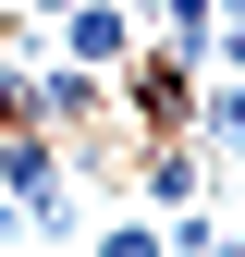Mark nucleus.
Segmentation results:
<instances>
[{
	"label": "nucleus",
	"instance_id": "1",
	"mask_svg": "<svg viewBox=\"0 0 245 257\" xmlns=\"http://www.w3.org/2000/svg\"><path fill=\"white\" fill-rule=\"evenodd\" d=\"M49 37H61V61H74V74H122V61L147 49V13H122V0H74Z\"/></svg>",
	"mask_w": 245,
	"mask_h": 257
},
{
	"label": "nucleus",
	"instance_id": "2",
	"mask_svg": "<svg viewBox=\"0 0 245 257\" xmlns=\"http://www.w3.org/2000/svg\"><path fill=\"white\" fill-rule=\"evenodd\" d=\"M135 196L147 208H196L208 196V135H147L135 147Z\"/></svg>",
	"mask_w": 245,
	"mask_h": 257
},
{
	"label": "nucleus",
	"instance_id": "3",
	"mask_svg": "<svg viewBox=\"0 0 245 257\" xmlns=\"http://www.w3.org/2000/svg\"><path fill=\"white\" fill-rule=\"evenodd\" d=\"M86 257H172V233H160V220H98Z\"/></svg>",
	"mask_w": 245,
	"mask_h": 257
},
{
	"label": "nucleus",
	"instance_id": "4",
	"mask_svg": "<svg viewBox=\"0 0 245 257\" xmlns=\"http://www.w3.org/2000/svg\"><path fill=\"white\" fill-rule=\"evenodd\" d=\"M160 233H172V257H221V245H233V233H221V220H208V208H172Z\"/></svg>",
	"mask_w": 245,
	"mask_h": 257
},
{
	"label": "nucleus",
	"instance_id": "5",
	"mask_svg": "<svg viewBox=\"0 0 245 257\" xmlns=\"http://www.w3.org/2000/svg\"><path fill=\"white\" fill-rule=\"evenodd\" d=\"M208 61H221V74H245V25H221V49H208Z\"/></svg>",
	"mask_w": 245,
	"mask_h": 257
},
{
	"label": "nucleus",
	"instance_id": "6",
	"mask_svg": "<svg viewBox=\"0 0 245 257\" xmlns=\"http://www.w3.org/2000/svg\"><path fill=\"white\" fill-rule=\"evenodd\" d=\"M13 13H25V25H61V13H74V0H13Z\"/></svg>",
	"mask_w": 245,
	"mask_h": 257
},
{
	"label": "nucleus",
	"instance_id": "7",
	"mask_svg": "<svg viewBox=\"0 0 245 257\" xmlns=\"http://www.w3.org/2000/svg\"><path fill=\"white\" fill-rule=\"evenodd\" d=\"M221 25H245V0H221Z\"/></svg>",
	"mask_w": 245,
	"mask_h": 257
},
{
	"label": "nucleus",
	"instance_id": "8",
	"mask_svg": "<svg viewBox=\"0 0 245 257\" xmlns=\"http://www.w3.org/2000/svg\"><path fill=\"white\" fill-rule=\"evenodd\" d=\"M233 257H245V208H233Z\"/></svg>",
	"mask_w": 245,
	"mask_h": 257
},
{
	"label": "nucleus",
	"instance_id": "9",
	"mask_svg": "<svg viewBox=\"0 0 245 257\" xmlns=\"http://www.w3.org/2000/svg\"><path fill=\"white\" fill-rule=\"evenodd\" d=\"M221 257H233V245H221Z\"/></svg>",
	"mask_w": 245,
	"mask_h": 257
}]
</instances>
